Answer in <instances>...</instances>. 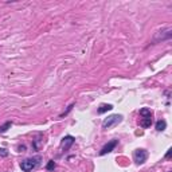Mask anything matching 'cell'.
<instances>
[{
    "label": "cell",
    "mask_w": 172,
    "mask_h": 172,
    "mask_svg": "<svg viewBox=\"0 0 172 172\" xmlns=\"http://www.w3.org/2000/svg\"><path fill=\"white\" fill-rule=\"evenodd\" d=\"M171 152H172V149H168V152H167V155H165V159H168L171 156Z\"/></svg>",
    "instance_id": "cell-14"
},
{
    "label": "cell",
    "mask_w": 172,
    "mask_h": 172,
    "mask_svg": "<svg viewBox=\"0 0 172 172\" xmlns=\"http://www.w3.org/2000/svg\"><path fill=\"white\" fill-rule=\"evenodd\" d=\"M0 156H8V150H6V149H0Z\"/></svg>",
    "instance_id": "cell-13"
},
{
    "label": "cell",
    "mask_w": 172,
    "mask_h": 172,
    "mask_svg": "<svg viewBox=\"0 0 172 172\" xmlns=\"http://www.w3.org/2000/svg\"><path fill=\"white\" fill-rule=\"evenodd\" d=\"M150 124H152V117H148V118H141L140 121V125L143 128H149Z\"/></svg>",
    "instance_id": "cell-8"
},
{
    "label": "cell",
    "mask_w": 172,
    "mask_h": 172,
    "mask_svg": "<svg viewBox=\"0 0 172 172\" xmlns=\"http://www.w3.org/2000/svg\"><path fill=\"white\" fill-rule=\"evenodd\" d=\"M8 128H11V122L8 121V122H6L3 127H0V133H4V132H7L8 131Z\"/></svg>",
    "instance_id": "cell-10"
},
{
    "label": "cell",
    "mask_w": 172,
    "mask_h": 172,
    "mask_svg": "<svg viewBox=\"0 0 172 172\" xmlns=\"http://www.w3.org/2000/svg\"><path fill=\"white\" fill-rule=\"evenodd\" d=\"M73 108H74V104H71L70 106H69V108H67V110H66V112H64V113H62V114H61V117H63V116H66V114L69 113V112H70V110L73 109Z\"/></svg>",
    "instance_id": "cell-12"
},
{
    "label": "cell",
    "mask_w": 172,
    "mask_h": 172,
    "mask_svg": "<svg viewBox=\"0 0 172 172\" xmlns=\"http://www.w3.org/2000/svg\"><path fill=\"white\" fill-rule=\"evenodd\" d=\"M148 157V152L145 149H136L133 152V160H135L136 164H143V163L147 161Z\"/></svg>",
    "instance_id": "cell-3"
},
{
    "label": "cell",
    "mask_w": 172,
    "mask_h": 172,
    "mask_svg": "<svg viewBox=\"0 0 172 172\" xmlns=\"http://www.w3.org/2000/svg\"><path fill=\"white\" fill-rule=\"evenodd\" d=\"M168 172H171V171H168Z\"/></svg>",
    "instance_id": "cell-15"
},
{
    "label": "cell",
    "mask_w": 172,
    "mask_h": 172,
    "mask_svg": "<svg viewBox=\"0 0 172 172\" xmlns=\"http://www.w3.org/2000/svg\"><path fill=\"white\" fill-rule=\"evenodd\" d=\"M165 128H167V122L164 121V120H159V121L156 122V131L161 132V131H164Z\"/></svg>",
    "instance_id": "cell-7"
},
{
    "label": "cell",
    "mask_w": 172,
    "mask_h": 172,
    "mask_svg": "<svg viewBox=\"0 0 172 172\" xmlns=\"http://www.w3.org/2000/svg\"><path fill=\"white\" fill-rule=\"evenodd\" d=\"M74 141H75V139L73 136H64L61 141V149L67 150L73 144H74Z\"/></svg>",
    "instance_id": "cell-5"
},
{
    "label": "cell",
    "mask_w": 172,
    "mask_h": 172,
    "mask_svg": "<svg viewBox=\"0 0 172 172\" xmlns=\"http://www.w3.org/2000/svg\"><path fill=\"white\" fill-rule=\"evenodd\" d=\"M122 121V116L121 114H113V116H109L108 118H105L102 121V128L104 129H109L114 125H118L120 122Z\"/></svg>",
    "instance_id": "cell-2"
},
{
    "label": "cell",
    "mask_w": 172,
    "mask_h": 172,
    "mask_svg": "<svg viewBox=\"0 0 172 172\" xmlns=\"http://www.w3.org/2000/svg\"><path fill=\"white\" fill-rule=\"evenodd\" d=\"M118 144V141L117 140H113V141H109L106 145H104L102 147V149L100 150V155L101 156H104V155H106V153H109V152H112L114 148H116V145Z\"/></svg>",
    "instance_id": "cell-4"
},
{
    "label": "cell",
    "mask_w": 172,
    "mask_h": 172,
    "mask_svg": "<svg viewBox=\"0 0 172 172\" xmlns=\"http://www.w3.org/2000/svg\"><path fill=\"white\" fill-rule=\"evenodd\" d=\"M38 164H39V159L38 157H34V159H26L20 163V168L22 171L24 172H31L32 170H35Z\"/></svg>",
    "instance_id": "cell-1"
},
{
    "label": "cell",
    "mask_w": 172,
    "mask_h": 172,
    "mask_svg": "<svg viewBox=\"0 0 172 172\" xmlns=\"http://www.w3.org/2000/svg\"><path fill=\"white\" fill-rule=\"evenodd\" d=\"M140 116H143V118H148V117H152V112L147 108H144V109L140 110Z\"/></svg>",
    "instance_id": "cell-9"
},
{
    "label": "cell",
    "mask_w": 172,
    "mask_h": 172,
    "mask_svg": "<svg viewBox=\"0 0 172 172\" xmlns=\"http://www.w3.org/2000/svg\"><path fill=\"white\" fill-rule=\"evenodd\" d=\"M113 109V105H110V104H102L100 108H98V113L100 114H102V113H105V112H108V110H112Z\"/></svg>",
    "instance_id": "cell-6"
},
{
    "label": "cell",
    "mask_w": 172,
    "mask_h": 172,
    "mask_svg": "<svg viewBox=\"0 0 172 172\" xmlns=\"http://www.w3.org/2000/svg\"><path fill=\"white\" fill-rule=\"evenodd\" d=\"M46 168H47V171H51V170H54V168H55V163H54L53 160H51V161H49V164H47V167H46Z\"/></svg>",
    "instance_id": "cell-11"
}]
</instances>
